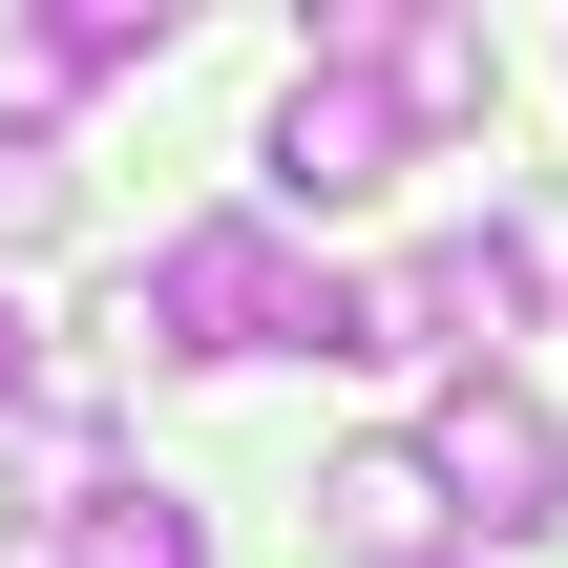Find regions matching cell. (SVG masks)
Here are the masks:
<instances>
[{
    "instance_id": "9",
    "label": "cell",
    "mask_w": 568,
    "mask_h": 568,
    "mask_svg": "<svg viewBox=\"0 0 568 568\" xmlns=\"http://www.w3.org/2000/svg\"><path fill=\"white\" fill-rule=\"evenodd\" d=\"M21 379H42V316H21V295H0V400H21Z\"/></svg>"
},
{
    "instance_id": "5",
    "label": "cell",
    "mask_w": 568,
    "mask_h": 568,
    "mask_svg": "<svg viewBox=\"0 0 568 568\" xmlns=\"http://www.w3.org/2000/svg\"><path fill=\"white\" fill-rule=\"evenodd\" d=\"M506 316H548V232L527 211H485V232L422 253V337H506Z\"/></svg>"
},
{
    "instance_id": "7",
    "label": "cell",
    "mask_w": 568,
    "mask_h": 568,
    "mask_svg": "<svg viewBox=\"0 0 568 568\" xmlns=\"http://www.w3.org/2000/svg\"><path fill=\"white\" fill-rule=\"evenodd\" d=\"M63 568H211V506L190 485H84L63 506Z\"/></svg>"
},
{
    "instance_id": "8",
    "label": "cell",
    "mask_w": 568,
    "mask_h": 568,
    "mask_svg": "<svg viewBox=\"0 0 568 568\" xmlns=\"http://www.w3.org/2000/svg\"><path fill=\"white\" fill-rule=\"evenodd\" d=\"M21 232H63V148H0V253Z\"/></svg>"
},
{
    "instance_id": "3",
    "label": "cell",
    "mask_w": 568,
    "mask_h": 568,
    "mask_svg": "<svg viewBox=\"0 0 568 568\" xmlns=\"http://www.w3.org/2000/svg\"><path fill=\"white\" fill-rule=\"evenodd\" d=\"M253 169H274V211H379V190L422 169V126H400V84H379V63H316V84L274 105V148H253Z\"/></svg>"
},
{
    "instance_id": "1",
    "label": "cell",
    "mask_w": 568,
    "mask_h": 568,
    "mask_svg": "<svg viewBox=\"0 0 568 568\" xmlns=\"http://www.w3.org/2000/svg\"><path fill=\"white\" fill-rule=\"evenodd\" d=\"M295 316H316V274H295L274 211H190V232L105 295V337H148V358H295Z\"/></svg>"
},
{
    "instance_id": "4",
    "label": "cell",
    "mask_w": 568,
    "mask_h": 568,
    "mask_svg": "<svg viewBox=\"0 0 568 568\" xmlns=\"http://www.w3.org/2000/svg\"><path fill=\"white\" fill-rule=\"evenodd\" d=\"M316 548H337V568H443L464 506H443L422 443H337V464H316Z\"/></svg>"
},
{
    "instance_id": "2",
    "label": "cell",
    "mask_w": 568,
    "mask_h": 568,
    "mask_svg": "<svg viewBox=\"0 0 568 568\" xmlns=\"http://www.w3.org/2000/svg\"><path fill=\"white\" fill-rule=\"evenodd\" d=\"M422 464H443L464 548H548V527H568V422L527 400V379H464V400L422 422Z\"/></svg>"
},
{
    "instance_id": "6",
    "label": "cell",
    "mask_w": 568,
    "mask_h": 568,
    "mask_svg": "<svg viewBox=\"0 0 568 568\" xmlns=\"http://www.w3.org/2000/svg\"><path fill=\"white\" fill-rule=\"evenodd\" d=\"M379 84H400V126H485L506 105V42L485 21H379Z\"/></svg>"
}]
</instances>
